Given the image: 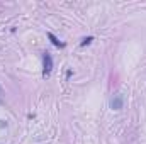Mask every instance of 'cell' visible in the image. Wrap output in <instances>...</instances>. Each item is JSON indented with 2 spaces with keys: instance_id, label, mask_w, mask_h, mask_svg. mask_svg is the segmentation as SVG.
Wrapping results in <instances>:
<instances>
[{
  "instance_id": "cell-2",
  "label": "cell",
  "mask_w": 146,
  "mask_h": 144,
  "mask_svg": "<svg viewBox=\"0 0 146 144\" xmlns=\"http://www.w3.org/2000/svg\"><path fill=\"white\" fill-rule=\"evenodd\" d=\"M122 104H124V97L119 93V95H114V98L110 100V107L114 110H121L122 108Z\"/></svg>"
},
{
  "instance_id": "cell-3",
  "label": "cell",
  "mask_w": 146,
  "mask_h": 144,
  "mask_svg": "<svg viewBox=\"0 0 146 144\" xmlns=\"http://www.w3.org/2000/svg\"><path fill=\"white\" fill-rule=\"evenodd\" d=\"M48 37H49V41H51L54 46H58V48H65V42H61V41H60L58 37L54 36L53 32H48Z\"/></svg>"
},
{
  "instance_id": "cell-5",
  "label": "cell",
  "mask_w": 146,
  "mask_h": 144,
  "mask_svg": "<svg viewBox=\"0 0 146 144\" xmlns=\"http://www.w3.org/2000/svg\"><path fill=\"white\" fill-rule=\"evenodd\" d=\"M3 102V98H2V88H0V104Z\"/></svg>"
},
{
  "instance_id": "cell-1",
  "label": "cell",
  "mask_w": 146,
  "mask_h": 144,
  "mask_svg": "<svg viewBox=\"0 0 146 144\" xmlns=\"http://www.w3.org/2000/svg\"><path fill=\"white\" fill-rule=\"evenodd\" d=\"M51 70H53V58L49 53H44L42 54V76H49L51 75Z\"/></svg>"
},
{
  "instance_id": "cell-4",
  "label": "cell",
  "mask_w": 146,
  "mask_h": 144,
  "mask_svg": "<svg viewBox=\"0 0 146 144\" xmlns=\"http://www.w3.org/2000/svg\"><path fill=\"white\" fill-rule=\"evenodd\" d=\"M92 41H94V37H85V39L82 41V46H87V44H90Z\"/></svg>"
}]
</instances>
